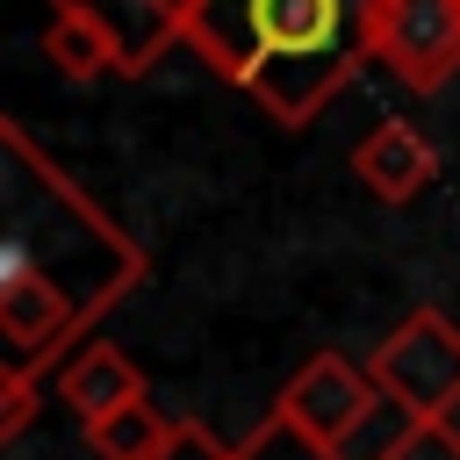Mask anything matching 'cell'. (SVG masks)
I'll use <instances>...</instances> for the list:
<instances>
[{
  "instance_id": "1",
  "label": "cell",
  "mask_w": 460,
  "mask_h": 460,
  "mask_svg": "<svg viewBox=\"0 0 460 460\" xmlns=\"http://www.w3.org/2000/svg\"><path fill=\"white\" fill-rule=\"evenodd\" d=\"M144 273V244L58 172L14 115H0V374L36 381L65 345L79 352Z\"/></svg>"
},
{
  "instance_id": "2",
  "label": "cell",
  "mask_w": 460,
  "mask_h": 460,
  "mask_svg": "<svg viewBox=\"0 0 460 460\" xmlns=\"http://www.w3.org/2000/svg\"><path fill=\"white\" fill-rule=\"evenodd\" d=\"M187 43L273 122L302 129L374 58V0H237L187 7Z\"/></svg>"
},
{
  "instance_id": "3",
  "label": "cell",
  "mask_w": 460,
  "mask_h": 460,
  "mask_svg": "<svg viewBox=\"0 0 460 460\" xmlns=\"http://www.w3.org/2000/svg\"><path fill=\"white\" fill-rule=\"evenodd\" d=\"M367 374L402 424H446L460 410V323L446 309H410L374 345Z\"/></svg>"
},
{
  "instance_id": "4",
  "label": "cell",
  "mask_w": 460,
  "mask_h": 460,
  "mask_svg": "<svg viewBox=\"0 0 460 460\" xmlns=\"http://www.w3.org/2000/svg\"><path fill=\"white\" fill-rule=\"evenodd\" d=\"M374 58L410 93H438L460 72V0H374Z\"/></svg>"
},
{
  "instance_id": "5",
  "label": "cell",
  "mask_w": 460,
  "mask_h": 460,
  "mask_svg": "<svg viewBox=\"0 0 460 460\" xmlns=\"http://www.w3.org/2000/svg\"><path fill=\"white\" fill-rule=\"evenodd\" d=\"M374 402H381V388H374V374L367 367H352L345 352H316V359H302L295 367V381L280 388V417L295 424V431H309V438H323V446H352V431L374 417Z\"/></svg>"
},
{
  "instance_id": "6",
  "label": "cell",
  "mask_w": 460,
  "mask_h": 460,
  "mask_svg": "<svg viewBox=\"0 0 460 460\" xmlns=\"http://www.w3.org/2000/svg\"><path fill=\"white\" fill-rule=\"evenodd\" d=\"M72 14H86L108 43H115V72L137 79L151 72L172 43H187V7L194 0H58Z\"/></svg>"
},
{
  "instance_id": "7",
  "label": "cell",
  "mask_w": 460,
  "mask_h": 460,
  "mask_svg": "<svg viewBox=\"0 0 460 460\" xmlns=\"http://www.w3.org/2000/svg\"><path fill=\"white\" fill-rule=\"evenodd\" d=\"M352 172H359L381 201H410V194H424V187H431L438 151H431V137H424V129H410L402 115H388V122H374V129L359 137Z\"/></svg>"
},
{
  "instance_id": "8",
  "label": "cell",
  "mask_w": 460,
  "mask_h": 460,
  "mask_svg": "<svg viewBox=\"0 0 460 460\" xmlns=\"http://www.w3.org/2000/svg\"><path fill=\"white\" fill-rule=\"evenodd\" d=\"M58 395L79 410V424H93V417H108V410H122V402H144V374H137V359H129L122 345L86 338V345L58 367Z\"/></svg>"
},
{
  "instance_id": "9",
  "label": "cell",
  "mask_w": 460,
  "mask_h": 460,
  "mask_svg": "<svg viewBox=\"0 0 460 460\" xmlns=\"http://www.w3.org/2000/svg\"><path fill=\"white\" fill-rule=\"evenodd\" d=\"M165 431H172V417L151 410V395H144V402H122L108 417H93L86 424V446H93V460H158L165 453Z\"/></svg>"
},
{
  "instance_id": "10",
  "label": "cell",
  "mask_w": 460,
  "mask_h": 460,
  "mask_svg": "<svg viewBox=\"0 0 460 460\" xmlns=\"http://www.w3.org/2000/svg\"><path fill=\"white\" fill-rule=\"evenodd\" d=\"M43 58H50L65 79H101V72H115V43H108L86 14H72V7L50 14V29H43Z\"/></svg>"
},
{
  "instance_id": "11",
  "label": "cell",
  "mask_w": 460,
  "mask_h": 460,
  "mask_svg": "<svg viewBox=\"0 0 460 460\" xmlns=\"http://www.w3.org/2000/svg\"><path fill=\"white\" fill-rule=\"evenodd\" d=\"M237 460H345V453H338V446H323V438H309V431H295V424L273 410V417L237 446Z\"/></svg>"
},
{
  "instance_id": "12",
  "label": "cell",
  "mask_w": 460,
  "mask_h": 460,
  "mask_svg": "<svg viewBox=\"0 0 460 460\" xmlns=\"http://www.w3.org/2000/svg\"><path fill=\"white\" fill-rule=\"evenodd\" d=\"M367 460H460V431L453 424H402L388 446H374Z\"/></svg>"
},
{
  "instance_id": "13",
  "label": "cell",
  "mask_w": 460,
  "mask_h": 460,
  "mask_svg": "<svg viewBox=\"0 0 460 460\" xmlns=\"http://www.w3.org/2000/svg\"><path fill=\"white\" fill-rule=\"evenodd\" d=\"M158 460H237V446H223L201 417H172V431H165V453Z\"/></svg>"
},
{
  "instance_id": "14",
  "label": "cell",
  "mask_w": 460,
  "mask_h": 460,
  "mask_svg": "<svg viewBox=\"0 0 460 460\" xmlns=\"http://www.w3.org/2000/svg\"><path fill=\"white\" fill-rule=\"evenodd\" d=\"M29 424H36V381L0 374V438H22Z\"/></svg>"
},
{
  "instance_id": "15",
  "label": "cell",
  "mask_w": 460,
  "mask_h": 460,
  "mask_svg": "<svg viewBox=\"0 0 460 460\" xmlns=\"http://www.w3.org/2000/svg\"><path fill=\"white\" fill-rule=\"evenodd\" d=\"M194 7H237V0H194Z\"/></svg>"
}]
</instances>
